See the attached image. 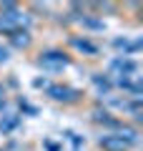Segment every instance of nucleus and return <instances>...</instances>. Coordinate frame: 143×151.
<instances>
[{"mask_svg": "<svg viewBox=\"0 0 143 151\" xmlns=\"http://www.w3.org/2000/svg\"><path fill=\"white\" fill-rule=\"evenodd\" d=\"M111 68L116 70V73H123V78H128V76H136L138 65H136V60H131V58H116L111 63Z\"/></svg>", "mask_w": 143, "mask_h": 151, "instance_id": "obj_3", "label": "nucleus"}, {"mask_svg": "<svg viewBox=\"0 0 143 151\" xmlns=\"http://www.w3.org/2000/svg\"><path fill=\"white\" fill-rule=\"evenodd\" d=\"M113 45L128 55V53H136V50L141 48V40H133V43H131V40H126V38H116V40H113Z\"/></svg>", "mask_w": 143, "mask_h": 151, "instance_id": "obj_6", "label": "nucleus"}, {"mask_svg": "<svg viewBox=\"0 0 143 151\" xmlns=\"http://www.w3.org/2000/svg\"><path fill=\"white\" fill-rule=\"evenodd\" d=\"M5 103V91H3V86H0V106Z\"/></svg>", "mask_w": 143, "mask_h": 151, "instance_id": "obj_13", "label": "nucleus"}, {"mask_svg": "<svg viewBox=\"0 0 143 151\" xmlns=\"http://www.w3.org/2000/svg\"><path fill=\"white\" fill-rule=\"evenodd\" d=\"M18 124H20V119H18V116H8V119H0V131H3V134H8V131H13Z\"/></svg>", "mask_w": 143, "mask_h": 151, "instance_id": "obj_8", "label": "nucleus"}, {"mask_svg": "<svg viewBox=\"0 0 143 151\" xmlns=\"http://www.w3.org/2000/svg\"><path fill=\"white\" fill-rule=\"evenodd\" d=\"M101 146L106 151H126L131 146V141H126L123 136H103L101 139Z\"/></svg>", "mask_w": 143, "mask_h": 151, "instance_id": "obj_4", "label": "nucleus"}, {"mask_svg": "<svg viewBox=\"0 0 143 151\" xmlns=\"http://www.w3.org/2000/svg\"><path fill=\"white\" fill-rule=\"evenodd\" d=\"M38 63H40L43 68H48V70H63L65 65H68V58H65L60 50H48V53L40 55Z\"/></svg>", "mask_w": 143, "mask_h": 151, "instance_id": "obj_2", "label": "nucleus"}, {"mask_svg": "<svg viewBox=\"0 0 143 151\" xmlns=\"http://www.w3.org/2000/svg\"><path fill=\"white\" fill-rule=\"evenodd\" d=\"M48 93H50L55 101H75V96H78V91H73V88H68V86H50Z\"/></svg>", "mask_w": 143, "mask_h": 151, "instance_id": "obj_5", "label": "nucleus"}, {"mask_svg": "<svg viewBox=\"0 0 143 151\" xmlns=\"http://www.w3.org/2000/svg\"><path fill=\"white\" fill-rule=\"evenodd\" d=\"M23 25H28V18L23 13H18V8L13 3H5L0 8V30L3 33H15Z\"/></svg>", "mask_w": 143, "mask_h": 151, "instance_id": "obj_1", "label": "nucleus"}, {"mask_svg": "<svg viewBox=\"0 0 143 151\" xmlns=\"http://www.w3.org/2000/svg\"><path fill=\"white\" fill-rule=\"evenodd\" d=\"M0 60H8V50L5 48H0Z\"/></svg>", "mask_w": 143, "mask_h": 151, "instance_id": "obj_12", "label": "nucleus"}, {"mask_svg": "<svg viewBox=\"0 0 143 151\" xmlns=\"http://www.w3.org/2000/svg\"><path fill=\"white\" fill-rule=\"evenodd\" d=\"M13 43H15L18 48H25V45L30 43V38H28L25 30H15V33H13Z\"/></svg>", "mask_w": 143, "mask_h": 151, "instance_id": "obj_9", "label": "nucleus"}, {"mask_svg": "<svg viewBox=\"0 0 143 151\" xmlns=\"http://www.w3.org/2000/svg\"><path fill=\"white\" fill-rule=\"evenodd\" d=\"M65 139H68V144L73 146V151H83V139H80L78 134H73V131H68V134H65Z\"/></svg>", "mask_w": 143, "mask_h": 151, "instance_id": "obj_10", "label": "nucleus"}, {"mask_svg": "<svg viewBox=\"0 0 143 151\" xmlns=\"http://www.w3.org/2000/svg\"><path fill=\"white\" fill-rule=\"evenodd\" d=\"M93 81H95V86L101 88V91H108V88H111V83H108V81H106V78H98V76H95Z\"/></svg>", "mask_w": 143, "mask_h": 151, "instance_id": "obj_11", "label": "nucleus"}, {"mask_svg": "<svg viewBox=\"0 0 143 151\" xmlns=\"http://www.w3.org/2000/svg\"><path fill=\"white\" fill-rule=\"evenodd\" d=\"M73 45H75L78 50H83V53H88V55H95V53H98V45L88 43V40H80V38H73Z\"/></svg>", "mask_w": 143, "mask_h": 151, "instance_id": "obj_7", "label": "nucleus"}]
</instances>
